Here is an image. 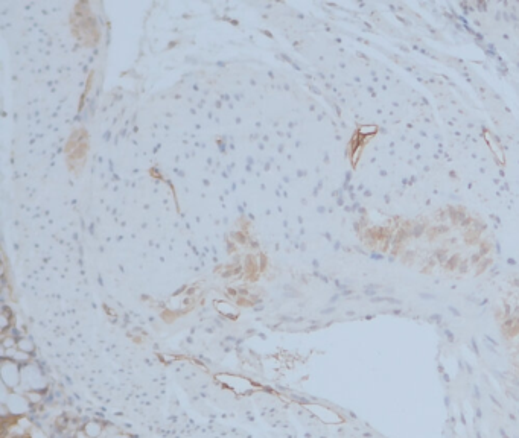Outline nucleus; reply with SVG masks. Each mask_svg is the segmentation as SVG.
Returning <instances> with one entry per match:
<instances>
[{"instance_id":"f257e3e1","label":"nucleus","mask_w":519,"mask_h":438,"mask_svg":"<svg viewBox=\"0 0 519 438\" xmlns=\"http://www.w3.org/2000/svg\"><path fill=\"white\" fill-rule=\"evenodd\" d=\"M474 397L475 400H481L480 387L478 385H474Z\"/></svg>"},{"instance_id":"f03ea898","label":"nucleus","mask_w":519,"mask_h":438,"mask_svg":"<svg viewBox=\"0 0 519 438\" xmlns=\"http://www.w3.org/2000/svg\"><path fill=\"white\" fill-rule=\"evenodd\" d=\"M489 399L492 400V402H494V405H497L498 408H503V405L500 404V402H498V399L497 397L494 396V394H491V396H489Z\"/></svg>"},{"instance_id":"7ed1b4c3","label":"nucleus","mask_w":519,"mask_h":438,"mask_svg":"<svg viewBox=\"0 0 519 438\" xmlns=\"http://www.w3.org/2000/svg\"><path fill=\"white\" fill-rule=\"evenodd\" d=\"M492 373H494V375L497 376V379H500V381H504V375H501L500 372H497V370H492Z\"/></svg>"},{"instance_id":"20e7f679","label":"nucleus","mask_w":519,"mask_h":438,"mask_svg":"<svg viewBox=\"0 0 519 438\" xmlns=\"http://www.w3.org/2000/svg\"><path fill=\"white\" fill-rule=\"evenodd\" d=\"M507 396L512 397L515 402H519V397L515 396V394L512 393V391H507Z\"/></svg>"},{"instance_id":"39448f33","label":"nucleus","mask_w":519,"mask_h":438,"mask_svg":"<svg viewBox=\"0 0 519 438\" xmlns=\"http://www.w3.org/2000/svg\"><path fill=\"white\" fill-rule=\"evenodd\" d=\"M475 413H477V419H483V411H481L480 408H477Z\"/></svg>"},{"instance_id":"423d86ee","label":"nucleus","mask_w":519,"mask_h":438,"mask_svg":"<svg viewBox=\"0 0 519 438\" xmlns=\"http://www.w3.org/2000/svg\"><path fill=\"white\" fill-rule=\"evenodd\" d=\"M500 435H501V438H510L509 435H507V432L504 431L503 428H500Z\"/></svg>"},{"instance_id":"0eeeda50","label":"nucleus","mask_w":519,"mask_h":438,"mask_svg":"<svg viewBox=\"0 0 519 438\" xmlns=\"http://www.w3.org/2000/svg\"><path fill=\"white\" fill-rule=\"evenodd\" d=\"M10 438H29V437H28V435L20 434V435H11Z\"/></svg>"},{"instance_id":"6e6552de","label":"nucleus","mask_w":519,"mask_h":438,"mask_svg":"<svg viewBox=\"0 0 519 438\" xmlns=\"http://www.w3.org/2000/svg\"><path fill=\"white\" fill-rule=\"evenodd\" d=\"M445 405L446 407H449V405H451V399H449V396L445 397Z\"/></svg>"},{"instance_id":"1a4fd4ad","label":"nucleus","mask_w":519,"mask_h":438,"mask_svg":"<svg viewBox=\"0 0 519 438\" xmlns=\"http://www.w3.org/2000/svg\"><path fill=\"white\" fill-rule=\"evenodd\" d=\"M466 370H468L469 375H472V373H474V370H472V367L469 364L468 367H466Z\"/></svg>"},{"instance_id":"9d476101","label":"nucleus","mask_w":519,"mask_h":438,"mask_svg":"<svg viewBox=\"0 0 519 438\" xmlns=\"http://www.w3.org/2000/svg\"><path fill=\"white\" fill-rule=\"evenodd\" d=\"M513 384H515L516 387H519V379H513Z\"/></svg>"},{"instance_id":"9b49d317","label":"nucleus","mask_w":519,"mask_h":438,"mask_svg":"<svg viewBox=\"0 0 519 438\" xmlns=\"http://www.w3.org/2000/svg\"><path fill=\"white\" fill-rule=\"evenodd\" d=\"M78 438H89V437H87V434H83V432H81V434L78 435Z\"/></svg>"},{"instance_id":"f8f14e48","label":"nucleus","mask_w":519,"mask_h":438,"mask_svg":"<svg viewBox=\"0 0 519 438\" xmlns=\"http://www.w3.org/2000/svg\"><path fill=\"white\" fill-rule=\"evenodd\" d=\"M509 419L512 420V422H515V416H513V414H509Z\"/></svg>"},{"instance_id":"ddd939ff","label":"nucleus","mask_w":519,"mask_h":438,"mask_svg":"<svg viewBox=\"0 0 519 438\" xmlns=\"http://www.w3.org/2000/svg\"><path fill=\"white\" fill-rule=\"evenodd\" d=\"M460 417H462L463 425H466V419H465V416H463V414H462V416H460Z\"/></svg>"},{"instance_id":"4468645a","label":"nucleus","mask_w":519,"mask_h":438,"mask_svg":"<svg viewBox=\"0 0 519 438\" xmlns=\"http://www.w3.org/2000/svg\"><path fill=\"white\" fill-rule=\"evenodd\" d=\"M475 434H477V438H483V437H481L480 432L477 431V432H475Z\"/></svg>"},{"instance_id":"2eb2a0df","label":"nucleus","mask_w":519,"mask_h":438,"mask_svg":"<svg viewBox=\"0 0 519 438\" xmlns=\"http://www.w3.org/2000/svg\"><path fill=\"white\" fill-rule=\"evenodd\" d=\"M515 438H519V437H515Z\"/></svg>"}]
</instances>
